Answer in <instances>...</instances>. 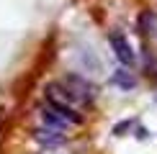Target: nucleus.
Returning <instances> with one entry per match:
<instances>
[{"label": "nucleus", "mask_w": 157, "mask_h": 154, "mask_svg": "<svg viewBox=\"0 0 157 154\" xmlns=\"http://www.w3.org/2000/svg\"><path fill=\"white\" fill-rule=\"evenodd\" d=\"M41 154H59V152H49V149H47V152H41Z\"/></svg>", "instance_id": "obj_7"}, {"label": "nucleus", "mask_w": 157, "mask_h": 154, "mask_svg": "<svg viewBox=\"0 0 157 154\" xmlns=\"http://www.w3.org/2000/svg\"><path fill=\"white\" fill-rule=\"evenodd\" d=\"M34 141H39L41 146H59L62 141H64V134H62V128H52V126H41V128H36L34 131Z\"/></svg>", "instance_id": "obj_4"}, {"label": "nucleus", "mask_w": 157, "mask_h": 154, "mask_svg": "<svg viewBox=\"0 0 157 154\" xmlns=\"http://www.w3.org/2000/svg\"><path fill=\"white\" fill-rule=\"evenodd\" d=\"M113 82H116V85H121V87H126V90L136 85V80H134V77L126 72V69H119V72L113 75Z\"/></svg>", "instance_id": "obj_6"}, {"label": "nucleus", "mask_w": 157, "mask_h": 154, "mask_svg": "<svg viewBox=\"0 0 157 154\" xmlns=\"http://www.w3.org/2000/svg\"><path fill=\"white\" fill-rule=\"evenodd\" d=\"M62 85L67 87V93L72 95L77 103H90V100H95L98 87L93 85V82H88V77H82V75H67V77L62 80Z\"/></svg>", "instance_id": "obj_2"}, {"label": "nucleus", "mask_w": 157, "mask_h": 154, "mask_svg": "<svg viewBox=\"0 0 157 154\" xmlns=\"http://www.w3.org/2000/svg\"><path fill=\"white\" fill-rule=\"evenodd\" d=\"M108 41H111V49H113L116 59H119L121 64L132 67V64L136 62V54H134L132 44H129V38L124 36V34H111V36H108Z\"/></svg>", "instance_id": "obj_3"}, {"label": "nucleus", "mask_w": 157, "mask_h": 154, "mask_svg": "<svg viewBox=\"0 0 157 154\" xmlns=\"http://www.w3.org/2000/svg\"><path fill=\"white\" fill-rule=\"evenodd\" d=\"M44 95H47V103H49V105H54V108H57V111H59V113H62V116H64V118H67L72 126L82 123V116L75 111L77 100H75L72 95L67 93V87H64V85L49 82V85L44 87Z\"/></svg>", "instance_id": "obj_1"}, {"label": "nucleus", "mask_w": 157, "mask_h": 154, "mask_svg": "<svg viewBox=\"0 0 157 154\" xmlns=\"http://www.w3.org/2000/svg\"><path fill=\"white\" fill-rule=\"evenodd\" d=\"M39 116H41L44 126H52V128H67V126H72V123H70V121L64 118V116L57 111L54 105H49V103L41 108V111H39Z\"/></svg>", "instance_id": "obj_5"}]
</instances>
